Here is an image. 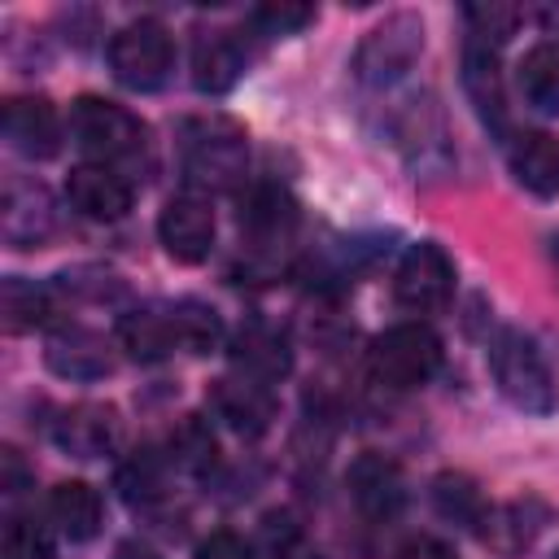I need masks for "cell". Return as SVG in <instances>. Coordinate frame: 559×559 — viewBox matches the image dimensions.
Here are the masks:
<instances>
[{"instance_id":"obj_36","label":"cell","mask_w":559,"mask_h":559,"mask_svg":"<svg viewBox=\"0 0 559 559\" xmlns=\"http://www.w3.org/2000/svg\"><path fill=\"white\" fill-rule=\"evenodd\" d=\"M114 559H162L153 546H144V542H122L118 550H114Z\"/></svg>"},{"instance_id":"obj_5","label":"cell","mask_w":559,"mask_h":559,"mask_svg":"<svg viewBox=\"0 0 559 559\" xmlns=\"http://www.w3.org/2000/svg\"><path fill=\"white\" fill-rule=\"evenodd\" d=\"M170 66H175V39L162 22L153 17H140L131 26H122L114 39H109V70L122 87L131 92H153L170 79Z\"/></svg>"},{"instance_id":"obj_22","label":"cell","mask_w":559,"mask_h":559,"mask_svg":"<svg viewBox=\"0 0 559 559\" xmlns=\"http://www.w3.org/2000/svg\"><path fill=\"white\" fill-rule=\"evenodd\" d=\"M52 314H57L52 288H44L35 280H22V275H9L0 284V319H4V332H35Z\"/></svg>"},{"instance_id":"obj_15","label":"cell","mask_w":559,"mask_h":559,"mask_svg":"<svg viewBox=\"0 0 559 559\" xmlns=\"http://www.w3.org/2000/svg\"><path fill=\"white\" fill-rule=\"evenodd\" d=\"M245 74V44L231 31H197L192 39V83L210 96L227 92Z\"/></svg>"},{"instance_id":"obj_16","label":"cell","mask_w":559,"mask_h":559,"mask_svg":"<svg viewBox=\"0 0 559 559\" xmlns=\"http://www.w3.org/2000/svg\"><path fill=\"white\" fill-rule=\"evenodd\" d=\"M48 367L61 376V380H100L114 371V354L105 345V336L87 332V328H70V332H57L44 349Z\"/></svg>"},{"instance_id":"obj_13","label":"cell","mask_w":559,"mask_h":559,"mask_svg":"<svg viewBox=\"0 0 559 559\" xmlns=\"http://www.w3.org/2000/svg\"><path fill=\"white\" fill-rule=\"evenodd\" d=\"M118 411L105 406V402H79L70 411H61V419L52 424V437L66 454L74 459H100L114 450L118 441Z\"/></svg>"},{"instance_id":"obj_2","label":"cell","mask_w":559,"mask_h":559,"mask_svg":"<svg viewBox=\"0 0 559 559\" xmlns=\"http://www.w3.org/2000/svg\"><path fill=\"white\" fill-rule=\"evenodd\" d=\"M70 140L96 162V166H127L148 148V127L105 96H79L70 105Z\"/></svg>"},{"instance_id":"obj_35","label":"cell","mask_w":559,"mask_h":559,"mask_svg":"<svg viewBox=\"0 0 559 559\" xmlns=\"http://www.w3.org/2000/svg\"><path fill=\"white\" fill-rule=\"evenodd\" d=\"M0 467H4V476H0L4 493H22V485L31 480V472L22 467V454H17V450H4V454H0Z\"/></svg>"},{"instance_id":"obj_10","label":"cell","mask_w":559,"mask_h":559,"mask_svg":"<svg viewBox=\"0 0 559 559\" xmlns=\"http://www.w3.org/2000/svg\"><path fill=\"white\" fill-rule=\"evenodd\" d=\"M131 183L122 170L114 166H96V162H83L70 170L66 179V201L83 214V218H96V223H118L127 210H131Z\"/></svg>"},{"instance_id":"obj_30","label":"cell","mask_w":559,"mask_h":559,"mask_svg":"<svg viewBox=\"0 0 559 559\" xmlns=\"http://www.w3.org/2000/svg\"><path fill=\"white\" fill-rule=\"evenodd\" d=\"M162 467L166 463L153 450H144V454H135L131 463L118 467V489L131 502H153V498H162Z\"/></svg>"},{"instance_id":"obj_17","label":"cell","mask_w":559,"mask_h":559,"mask_svg":"<svg viewBox=\"0 0 559 559\" xmlns=\"http://www.w3.org/2000/svg\"><path fill=\"white\" fill-rule=\"evenodd\" d=\"M293 223H297V205H293V197H288L284 188L258 183V188H249V192L240 197V227H245L249 240L275 245L280 236L293 231Z\"/></svg>"},{"instance_id":"obj_7","label":"cell","mask_w":559,"mask_h":559,"mask_svg":"<svg viewBox=\"0 0 559 559\" xmlns=\"http://www.w3.org/2000/svg\"><path fill=\"white\" fill-rule=\"evenodd\" d=\"M393 297L397 306L415 314H432L454 297V262L445 258L441 245H411L406 258L393 271Z\"/></svg>"},{"instance_id":"obj_32","label":"cell","mask_w":559,"mask_h":559,"mask_svg":"<svg viewBox=\"0 0 559 559\" xmlns=\"http://www.w3.org/2000/svg\"><path fill=\"white\" fill-rule=\"evenodd\" d=\"M306 22H314V9L310 4H258L249 13V26L258 35H297Z\"/></svg>"},{"instance_id":"obj_31","label":"cell","mask_w":559,"mask_h":559,"mask_svg":"<svg viewBox=\"0 0 559 559\" xmlns=\"http://www.w3.org/2000/svg\"><path fill=\"white\" fill-rule=\"evenodd\" d=\"M4 559H52V533L26 515L4 524Z\"/></svg>"},{"instance_id":"obj_26","label":"cell","mask_w":559,"mask_h":559,"mask_svg":"<svg viewBox=\"0 0 559 559\" xmlns=\"http://www.w3.org/2000/svg\"><path fill=\"white\" fill-rule=\"evenodd\" d=\"M170 323L179 349L188 354H214L223 345V319L205 301H170Z\"/></svg>"},{"instance_id":"obj_14","label":"cell","mask_w":559,"mask_h":559,"mask_svg":"<svg viewBox=\"0 0 559 559\" xmlns=\"http://www.w3.org/2000/svg\"><path fill=\"white\" fill-rule=\"evenodd\" d=\"M231 358L240 367V376L249 380H284L293 371V349H288V336L271 323H245L236 336H231Z\"/></svg>"},{"instance_id":"obj_38","label":"cell","mask_w":559,"mask_h":559,"mask_svg":"<svg viewBox=\"0 0 559 559\" xmlns=\"http://www.w3.org/2000/svg\"><path fill=\"white\" fill-rule=\"evenodd\" d=\"M550 559H559V550H555V555H550Z\"/></svg>"},{"instance_id":"obj_3","label":"cell","mask_w":559,"mask_h":559,"mask_svg":"<svg viewBox=\"0 0 559 559\" xmlns=\"http://www.w3.org/2000/svg\"><path fill=\"white\" fill-rule=\"evenodd\" d=\"M489 371H493L498 393L515 411H528V415H550L555 411L559 389H555L550 362L542 358V349L533 345V336H524L515 328L498 332V341L489 349Z\"/></svg>"},{"instance_id":"obj_25","label":"cell","mask_w":559,"mask_h":559,"mask_svg":"<svg viewBox=\"0 0 559 559\" xmlns=\"http://www.w3.org/2000/svg\"><path fill=\"white\" fill-rule=\"evenodd\" d=\"M432 507H437L445 520H454V524H463V528H476V533H480V524H485V515H489V502H485L480 485H476L467 472H441V476L432 480Z\"/></svg>"},{"instance_id":"obj_21","label":"cell","mask_w":559,"mask_h":559,"mask_svg":"<svg viewBox=\"0 0 559 559\" xmlns=\"http://www.w3.org/2000/svg\"><path fill=\"white\" fill-rule=\"evenodd\" d=\"M511 175L533 197H559V140L546 131H528L511 144Z\"/></svg>"},{"instance_id":"obj_1","label":"cell","mask_w":559,"mask_h":559,"mask_svg":"<svg viewBox=\"0 0 559 559\" xmlns=\"http://www.w3.org/2000/svg\"><path fill=\"white\" fill-rule=\"evenodd\" d=\"M183 179L197 192H236L249 170V140L231 118H188L179 131Z\"/></svg>"},{"instance_id":"obj_33","label":"cell","mask_w":559,"mask_h":559,"mask_svg":"<svg viewBox=\"0 0 559 559\" xmlns=\"http://www.w3.org/2000/svg\"><path fill=\"white\" fill-rule=\"evenodd\" d=\"M192 559H253V546H249L245 537H236V533L218 528V533H210V537L197 546V555H192Z\"/></svg>"},{"instance_id":"obj_6","label":"cell","mask_w":559,"mask_h":559,"mask_svg":"<svg viewBox=\"0 0 559 559\" xmlns=\"http://www.w3.org/2000/svg\"><path fill=\"white\" fill-rule=\"evenodd\" d=\"M419 52H424V22L415 13H393V17H384L380 26L367 31V39L358 44L354 70H358L362 83L384 87V83L402 79L415 66Z\"/></svg>"},{"instance_id":"obj_20","label":"cell","mask_w":559,"mask_h":559,"mask_svg":"<svg viewBox=\"0 0 559 559\" xmlns=\"http://www.w3.org/2000/svg\"><path fill=\"white\" fill-rule=\"evenodd\" d=\"M100 493L87 485V480H61L52 493H48V520L57 524L61 537L70 542H87L100 533Z\"/></svg>"},{"instance_id":"obj_11","label":"cell","mask_w":559,"mask_h":559,"mask_svg":"<svg viewBox=\"0 0 559 559\" xmlns=\"http://www.w3.org/2000/svg\"><path fill=\"white\" fill-rule=\"evenodd\" d=\"M210 406L214 415L240 432V437H262L275 419V397L262 380H249V376H223L210 384Z\"/></svg>"},{"instance_id":"obj_34","label":"cell","mask_w":559,"mask_h":559,"mask_svg":"<svg viewBox=\"0 0 559 559\" xmlns=\"http://www.w3.org/2000/svg\"><path fill=\"white\" fill-rule=\"evenodd\" d=\"M397 559H454V550L441 537H411V542H402Z\"/></svg>"},{"instance_id":"obj_4","label":"cell","mask_w":559,"mask_h":559,"mask_svg":"<svg viewBox=\"0 0 559 559\" xmlns=\"http://www.w3.org/2000/svg\"><path fill=\"white\" fill-rule=\"evenodd\" d=\"M367 367L384 389H415L441 367V336L428 323H397L371 341Z\"/></svg>"},{"instance_id":"obj_19","label":"cell","mask_w":559,"mask_h":559,"mask_svg":"<svg viewBox=\"0 0 559 559\" xmlns=\"http://www.w3.org/2000/svg\"><path fill=\"white\" fill-rule=\"evenodd\" d=\"M118 345L135 358V362H157L170 349H179L175 341V323H170V306H144V310H127L118 319Z\"/></svg>"},{"instance_id":"obj_28","label":"cell","mask_w":559,"mask_h":559,"mask_svg":"<svg viewBox=\"0 0 559 559\" xmlns=\"http://www.w3.org/2000/svg\"><path fill=\"white\" fill-rule=\"evenodd\" d=\"M467 31H472V44H485V48H502L511 35H515V22H520V9L511 4H467Z\"/></svg>"},{"instance_id":"obj_23","label":"cell","mask_w":559,"mask_h":559,"mask_svg":"<svg viewBox=\"0 0 559 559\" xmlns=\"http://www.w3.org/2000/svg\"><path fill=\"white\" fill-rule=\"evenodd\" d=\"M546 520H550V511L537 498H524V502H511V507H489V515L480 524V537L511 555V550H524L542 533Z\"/></svg>"},{"instance_id":"obj_29","label":"cell","mask_w":559,"mask_h":559,"mask_svg":"<svg viewBox=\"0 0 559 559\" xmlns=\"http://www.w3.org/2000/svg\"><path fill=\"white\" fill-rule=\"evenodd\" d=\"M262 542H266V555L271 559H319L314 546H310V537H306V528L293 515H284V511H275V515L262 520Z\"/></svg>"},{"instance_id":"obj_12","label":"cell","mask_w":559,"mask_h":559,"mask_svg":"<svg viewBox=\"0 0 559 559\" xmlns=\"http://www.w3.org/2000/svg\"><path fill=\"white\" fill-rule=\"evenodd\" d=\"M349 493H354V502H358L362 515L393 520L406 507V476L384 454H358L349 463Z\"/></svg>"},{"instance_id":"obj_27","label":"cell","mask_w":559,"mask_h":559,"mask_svg":"<svg viewBox=\"0 0 559 559\" xmlns=\"http://www.w3.org/2000/svg\"><path fill=\"white\" fill-rule=\"evenodd\" d=\"M218 454L214 428L201 415H183V424L170 432V463H179L183 472H205Z\"/></svg>"},{"instance_id":"obj_18","label":"cell","mask_w":559,"mask_h":559,"mask_svg":"<svg viewBox=\"0 0 559 559\" xmlns=\"http://www.w3.org/2000/svg\"><path fill=\"white\" fill-rule=\"evenodd\" d=\"M463 87H467L476 114L493 131H507V100H502V74H498V52L493 48L467 39V52H463Z\"/></svg>"},{"instance_id":"obj_37","label":"cell","mask_w":559,"mask_h":559,"mask_svg":"<svg viewBox=\"0 0 559 559\" xmlns=\"http://www.w3.org/2000/svg\"><path fill=\"white\" fill-rule=\"evenodd\" d=\"M555 262H559V240H555Z\"/></svg>"},{"instance_id":"obj_8","label":"cell","mask_w":559,"mask_h":559,"mask_svg":"<svg viewBox=\"0 0 559 559\" xmlns=\"http://www.w3.org/2000/svg\"><path fill=\"white\" fill-rule=\"evenodd\" d=\"M157 236H162V249L175 258V262H205L210 249H214V210L210 201H201L197 192H179L162 205V218H157Z\"/></svg>"},{"instance_id":"obj_9","label":"cell","mask_w":559,"mask_h":559,"mask_svg":"<svg viewBox=\"0 0 559 559\" xmlns=\"http://www.w3.org/2000/svg\"><path fill=\"white\" fill-rule=\"evenodd\" d=\"M0 127L22 157H52L61 148V114L48 96H9L0 105Z\"/></svg>"},{"instance_id":"obj_24","label":"cell","mask_w":559,"mask_h":559,"mask_svg":"<svg viewBox=\"0 0 559 559\" xmlns=\"http://www.w3.org/2000/svg\"><path fill=\"white\" fill-rule=\"evenodd\" d=\"M520 92L537 114H559V39H542L524 52Z\"/></svg>"}]
</instances>
